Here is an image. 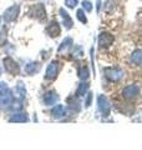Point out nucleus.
Segmentation results:
<instances>
[{
    "instance_id": "1",
    "label": "nucleus",
    "mask_w": 142,
    "mask_h": 150,
    "mask_svg": "<svg viewBox=\"0 0 142 150\" xmlns=\"http://www.w3.org/2000/svg\"><path fill=\"white\" fill-rule=\"evenodd\" d=\"M103 74L110 81H118L124 76V71L117 68H106L103 69Z\"/></svg>"
},
{
    "instance_id": "2",
    "label": "nucleus",
    "mask_w": 142,
    "mask_h": 150,
    "mask_svg": "<svg viewBox=\"0 0 142 150\" xmlns=\"http://www.w3.org/2000/svg\"><path fill=\"white\" fill-rule=\"evenodd\" d=\"M3 63H4L5 70L8 73H10L11 75H18L19 71H20V68H19L18 63L13 58H10V56H6V58L3 60Z\"/></svg>"
},
{
    "instance_id": "3",
    "label": "nucleus",
    "mask_w": 142,
    "mask_h": 150,
    "mask_svg": "<svg viewBox=\"0 0 142 150\" xmlns=\"http://www.w3.org/2000/svg\"><path fill=\"white\" fill-rule=\"evenodd\" d=\"M30 14L32 18L37 19L39 21H44L46 19V11H45V6L42 4H36L32 5L30 9Z\"/></svg>"
},
{
    "instance_id": "4",
    "label": "nucleus",
    "mask_w": 142,
    "mask_h": 150,
    "mask_svg": "<svg viewBox=\"0 0 142 150\" xmlns=\"http://www.w3.org/2000/svg\"><path fill=\"white\" fill-rule=\"evenodd\" d=\"M19 11H20V6L16 5V4L15 5H13V6H10V8H8L5 10V13H4V20H5L6 23L14 21L18 18Z\"/></svg>"
},
{
    "instance_id": "5",
    "label": "nucleus",
    "mask_w": 142,
    "mask_h": 150,
    "mask_svg": "<svg viewBox=\"0 0 142 150\" xmlns=\"http://www.w3.org/2000/svg\"><path fill=\"white\" fill-rule=\"evenodd\" d=\"M97 104H98V109H100V111L102 112L103 116H108V115H110V103H108L106 96L98 95Z\"/></svg>"
},
{
    "instance_id": "6",
    "label": "nucleus",
    "mask_w": 142,
    "mask_h": 150,
    "mask_svg": "<svg viewBox=\"0 0 142 150\" xmlns=\"http://www.w3.org/2000/svg\"><path fill=\"white\" fill-rule=\"evenodd\" d=\"M58 71H59V64L58 62L53 60L49 65H47V69H46V74H45V78L47 80H54L58 75Z\"/></svg>"
},
{
    "instance_id": "7",
    "label": "nucleus",
    "mask_w": 142,
    "mask_h": 150,
    "mask_svg": "<svg viewBox=\"0 0 142 150\" xmlns=\"http://www.w3.org/2000/svg\"><path fill=\"white\" fill-rule=\"evenodd\" d=\"M138 93H140V88L135 85V84H131V85H127L124 90H122V96H124L125 99H132V98L138 95Z\"/></svg>"
},
{
    "instance_id": "8",
    "label": "nucleus",
    "mask_w": 142,
    "mask_h": 150,
    "mask_svg": "<svg viewBox=\"0 0 142 150\" xmlns=\"http://www.w3.org/2000/svg\"><path fill=\"white\" fill-rule=\"evenodd\" d=\"M113 40H115V38L110 33H101L100 36H98V44H100L101 48H107V46L112 45Z\"/></svg>"
},
{
    "instance_id": "9",
    "label": "nucleus",
    "mask_w": 142,
    "mask_h": 150,
    "mask_svg": "<svg viewBox=\"0 0 142 150\" xmlns=\"http://www.w3.org/2000/svg\"><path fill=\"white\" fill-rule=\"evenodd\" d=\"M58 100H59V96H58V94H56V91H54V90H49L42 95V103H44L45 105H54Z\"/></svg>"
},
{
    "instance_id": "10",
    "label": "nucleus",
    "mask_w": 142,
    "mask_h": 150,
    "mask_svg": "<svg viewBox=\"0 0 142 150\" xmlns=\"http://www.w3.org/2000/svg\"><path fill=\"white\" fill-rule=\"evenodd\" d=\"M46 31H47V34H49L51 38L59 36V35H60V33H61V29H60L59 23L56 21V20L50 21V24L47 25V28H46Z\"/></svg>"
},
{
    "instance_id": "11",
    "label": "nucleus",
    "mask_w": 142,
    "mask_h": 150,
    "mask_svg": "<svg viewBox=\"0 0 142 150\" xmlns=\"http://www.w3.org/2000/svg\"><path fill=\"white\" fill-rule=\"evenodd\" d=\"M59 13H60L61 18H63V23H64V26L66 28V29H71V28H72V25H74V21H72V19L70 18L69 13L66 11L64 8H61L60 10H59Z\"/></svg>"
},
{
    "instance_id": "12",
    "label": "nucleus",
    "mask_w": 142,
    "mask_h": 150,
    "mask_svg": "<svg viewBox=\"0 0 142 150\" xmlns=\"http://www.w3.org/2000/svg\"><path fill=\"white\" fill-rule=\"evenodd\" d=\"M66 114V109H65V106L64 105H55L53 109H51V115H53V118L55 119H60V118H63V116H65Z\"/></svg>"
},
{
    "instance_id": "13",
    "label": "nucleus",
    "mask_w": 142,
    "mask_h": 150,
    "mask_svg": "<svg viewBox=\"0 0 142 150\" xmlns=\"http://www.w3.org/2000/svg\"><path fill=\"white\" fill-rule=\"evenodd\" d=\"M40 69H41L40 63H36V62H31V63L25 65V73L29 74V75H32V74L37 73Z\"/></svg>"
},
{
    "instance_id": "14",
    "label": "nucleus",
    "mask_w": 142,
    "mask_h": 150,
    "mask_svg": "<svg viewBox=\"0 0 142 150\" xmlns=\"http://www.w3.org/2000/svg\"><path fill=\"white\" fill-rule=\"evenodd\" d=\"M27 115L24 114V112H15V114H13L10 118H9V121L10 123H25L27 121Z\"/></svg>"
},
{
    "instance_id": "15",
    "label": "nucleus",
    "mask_w": 142,
    "mask_h": 150,
    "mask_svg": "<svg viewBox=\"0 0 142 150\" xmlns=\"http://www.w3.org/2000/svg\"><path fill=\"white\" fill-rule=\"evenodd\" d=\"M131 63L136 65H142V50L137 49L131 54Z\"/></svg>"
},
{
    "instance_id": "16",
    "label": "nucleus",
    "mask_w": 142,
    "mask_h": 150,
    "mask_svg": "<svg viewBox=\"0 0 142 150\" xmlns=\"http://www.w3.org/2000/svg\"><path fill=\"white\" fill-rule=\"evenodd\" d=\"M89 88H90L89 83L85 81V80H82V83L79 84V88H77V90H76V95H77V96H84L85 94L87 93Z\"/></svg>"
},
{
    "instance_id": "17",
    "label": "nucleus",
    "mask_w": 142,
    "mask_h": 150,
    "mask_svg": "<svg viewBox=\"0 0 142 150\" xmlns=\"http://www.w3.org/2000/svg\"><path fill=\"white\" fill-rule=\"evenodd\" d=\"M77 75L81 80H87L89 76H90V70L87 68V65H84V67L80 68L79 71H77Z\"/></svg>"
},
{
    "instance_id": "18",
    "label": "nucleus",
    "mask_w": 142,
    "mask_h": 150,
    "mask_svg": "<svg viewBox=\"0 0 142 150\" xmlns=\"http://www.w3.org/2000/svg\"><path fill=\"white\" fill-rule=\"evenodd\" d=\"M72 45V39L71 38H65V39L63 40V43L60 44V46H59V53H61V51H64V50H67L70 46Z\"/></svg>"
},
{
    "instance_id": "19",
    "label": "nucleus",
    "mask_w": 142,
    "mask_h": 150,
    "mask_svg": "<svg viewBox=\"0 0 142 150\" xmlns=\"http://www.w3.org/2000/svg\"><path fill=\"white\" fill-rule=\"evenodd\" d=\"M16 91L19 93V95H20L21 98H24L26 95V89H25V85L21 83V81H19L18 83V85H16Z\"/></svg>"
},
{
    "instance_id": "20",
    "label": "nucleus",
    "mask_w": 142,
    "mask_h": 150,
    "mask_svg": "<svg viewBox=\"0 0 142 150\" xmlns=\"http://www.w3.org/2000/svg\"><path fill=\"white\" fill-rule=\"evenodd\" d=\"M76 16H77L79 20L82 23V24H86V23H87V18H86V15H85V13H84L82 9H79L77 13H76Z\"/></svg>"
},
{
    "instance_id": "21",
    "label": "nucleus",
    "mask_w": 142,
    "mask_h": 150,
    "mask_svg": "<svg viewBox=\"0 0 142 150\" xmlns=\"http://www.w3.org/2000/svg\"><path fill=\"white\" fill-rule=\"evenodd\" d=\"M5 41H6V30L3 29L0 31V46H3L5 44Z\"/></svg>"
},
{
    "instance_id": "22",
    "label": "nucleus",
    "mask_w": 142,
    "mask_h": 150,
    "mask_svg": "<svg viewBox=\"0 0 142 150\" xmlns=\"http://www.w3.org/2000/svg\"><path fill=\"white\" fill-rule=\"evenodd\" d=\"M77 3H79L77 0H65V5L67 8H70V9H74L77 5Z\"/></svg>"
},
{
    "instance_id": "23",
    "label": "nucleus",
    "mask_w": 142,
    "mask_h": 150,
    "mask_svg": "<svg viewBox=\"0 0 142 150\" xmlns=\"http://www.w3.org/2000/svg\"><path fill=\"white\" fill-rule=\"evenodd\" d=\"M82 6H84V9H85V10H86V11H89V13L92 10V4L90 3L89 0H84V1H82Z\"/></svg>"
},
{
    "instance_id": "24",
    "label": "nucleus",
    "mask_w": 142,
    "mask_h": 150,
    "mask_svg": "<svg viewBox=\"0 0 142 150\" xmlns=\"http://www.w3.org/2000/svg\"><path fill=\"white\" fill-rule=\"evenodd\" d=\"M86 101H85V106L89 108L90 105H91V103H92V93H89L87 95H86Z\"/></svg>"
},
{
    "instance_id": "25",
    "label": "nucleus",
    "mask_w": 142,
    "mask_h": 150,
    "mask_svg": "<svg viewBox=\"0 0 142 150\" xmlns=\"http://www.w3.org/2000/svg\"><path fill=\"white\" fill-rule=\"evenodd\" d=\"M96 8H97V11H100V8H101V0H97V5H96Z\"/></svg>"
},
{
    "instance_id": "26",
    "label": "nucleus",
    "mask_w": 142,
    "mask_h": 150,
    "mask_svg": "<svg viewBox=\"0 0 142 150\" xmlns=\"http://www.w3.org/2000/svg\"><path fill=\"white\" fill-rule=\"evenodd\" d=\"M0 74H1V68H0Z\"/></svg>"
}]
</instances>
